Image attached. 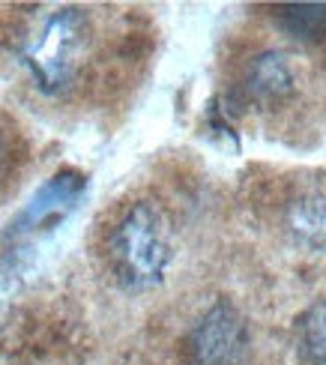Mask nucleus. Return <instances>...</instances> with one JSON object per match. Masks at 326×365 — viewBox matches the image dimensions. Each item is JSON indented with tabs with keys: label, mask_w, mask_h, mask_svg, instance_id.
Listing matches in <instances>:
<instances>
[{
	"label": "nucleus",
	"mask_w": 326,
	"mask_h": 365,
	"mask_svg": "<svg viewBox=\"0 0 326 365\" xmlns=\"http://www.w3.org/2000/svg\"><path fill=\"white\" fill-rule=\"evenodd\" d=\"M300 93V72L285 48H263L243 66V78L234 90L240 108L275 111Z\"/></svg>",
	"instance_id": "nucleus-4"
},
{
	"label": "nucleus",
	"mask_w": 326,
	"mask_h": 365,
	"mask_svg": "<svg viewBox=\"0 0 326 365\" xmlns=\"http://www.w3.org/2000/svg\"><path fill=\"white\" fill-rule=\"evenodd\" d=\"M302 354L312 365H326V299H317L300 317Z\"/></svg>",
	"instance_id": "nucleus-8"
},
{
	"label": "nucleus",
	"mask_w": 326,
	"mask_h": 365,
	"mask_svg": "<svg viewBox=\"0 0 326 365\" xmlns=\"http://www.w3.org/2000/svg\"><path fill=\"white\" fill-rule=\"evenodd\" d=\"M174 255V222L165 204L150 195H132L114 204L99 225V269L126 297L156 291L168 279Z\"/></svg>",
	"instance_id": "nucleus-2"
},
{
	"label": "nucleus",
	"mask_w": 326,
	"mask_h": 365,
	"mask_svg": "<svg viewBox=\"0 0 326 365\" xmlns=\"http://www.w3.org/2000/svg\"><path fill=\"white\" fill-rule=\"evenodd\" d=\"M153 347L165 365H255L258 321L237 294L204 291L180 299Z\"/></svg>",
	"instance_id": "nucleus-1"
},
{
	"label": "nucleus",
	"mask_w": 326,
	"mask_h": 365,
	"mask_svg": "<svg viewBox=\"0 0 326 365\" xmlns=\"http://www.w3.org/2000/svg\"><path fill=\"white\" fill-rule=\"evenodd\" d=\"M285 231L308 252H326V180L305 186L285 207Z\"/></svg>",
	"instance_id": "nucleus-6"
},
{
	"label": "nucleus",
	"mask_w": 326,
	"mask_h": 365,
	"mask_svg": "<svg viewBox=\"0 0 326 365\" xmlns=\"http://www.w3.org/2000/svg\"><path fill=\"white\" fill-rule=\"evenodd\" d=\"M275 27L302 45L326 39V4H282L272 12Z\"/></svg>",
	"instance_id": "nucleus-7"
},
{
	"label": "nucleus",
	"mask_w": 326,
	"mask_h": 365,
	"mask_svg": "<svg viewBox=\"0 0 326 365\" xmlns=\"http://www.w3.org/2000/svg\"><path fill=\"white\" fill-rule=\"evenodd\" d=\"M87 186V180L78 171H60L57 177H51L49 182H42L39 192L30 197V204L19 212L9 227L12 237H27L34 231H45L49 225H54L57 219H63L66 212L75 207V201L81 197Z\"/></svg>",
	"instance_id": "nucleus-5"
},
{
	"label": "nucleus",
	"mask_w": 326,
	"mask_h": 365,
	"mask_svg": "<svg viewBox=\"0 0 326 365\" xmlns=\"http://www.w3.org/2000/svg\"><path fill=\"white\" fill-rule=\"evenodd\" d=\"M96 54V27L87 9L66 6L51 12L27 39L21 63L39 93L60 99L84 81Z\"/></svg>",
	"instance_id": "nucleus-3"
},
{
	"label": "nucleus",
	"mask_w": 326,
	"mask_h": 365,
	"mask_svg": "<svg viewBox=\"0 0 326 365\" xmlns=\"http://www.w3.org/2000/svg\"><path fill=\"white\" fill-rule=\"evenodd\" d=\"M9 168H12V147H9L6 132L0 129V186H4V182H6Z\"/></svg>",
	"instance_id": "nucleus-9"
}]
</instances>
